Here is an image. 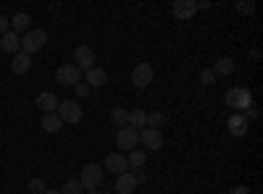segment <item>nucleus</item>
<instances>
[{
    "label": "nucleus",
    "mask_w": 263,
    "mask_h": 194,
    "mask_svg": "<svg viewBox=\"0 0 263 194\" xmlns=\"http://www.w3.org/2000/svg\"><path fill=\"white\" fill-rule=\"evenodd\" d=\"M224 102L232 107L234 113H242V111H248V107H253V95H250V90H245V87H232V90L227 92Z\"/></svg>",
    "instance_id": "1"
},
{
    "label": "nucleus",
    "mask_w": 263,
    "mask_h": 194,
    "mask_svg": "<svg viewBox=\"0 0 263 194\" xmlns=\"http://www.w3.org/2000/svg\"><path fill=\"white\" fill-rule=\"evenodd\" d=\"M103 174H105V170H103L98 163L84 165V168H82V174H79V186L87 189V191H95V189L103 184Z\"/></svg>",
    "instance_id": "2"
},
{
    "label": "nucleus",
    "mask_w": 263,
    "mask_h": 194,
    "mask_svg": "<svg viewBox=\"0 0 263 194\" xmlns=\"http://www.w3.org/2000/svg\"><path fill=\"white\" fill-rule=\"evenodd\" d=\"M45 45H48V32L45 29H29L24 37H21V53H27V55L42 50Z\"/></svg>",
    "instance_id": "3"
},
{
    "label": "nucleus",
    "mask_w": 263,
    "mask_h": 194,
    "mask_svg": "<svg viewBox=\"0 0 263 194\" xmlns=\"http://www.w3.org/2000/svg\"><path fill=\"white\" fill-rule=\"evenodd\" d=\"M55 113L61 116V121H63V123H79V121H82V116H84L82 105H79L77 100H61Z\"/></svg>",
    "instance_id": "4"
},
{
    "label": "nucleus",
    "mask_w": 263,
    "mask_h": 194,
    "mask_svg": "<svg viewBox=\"0 0 263 194\" xmlns=\"http://www.w3.org/2000/svg\"><path fill=\"white\" fill-rule=\"evenodd\" d=\"M55 81L63 84V87H77V84L82 81V71L74 66V63H63V66H58V71H55Z\"/></svg>",
    "instance_id": "5"
},
{
    "label": "nucleus",
    "mask_w": 263,
    "mask_h": 194,
    "mask_svg": "<svg viewBox=\"0 0 263 194\" xmlns=\"http://www.w3.org/2000/svg\"><path fill=\"white\" fill-rule=\"evenodd\" d=\"M140 144V132L132 126H124L116 132V147H121V153H129V149H137Z\"/></svg>",
    "instance_id": "6"
},
{
    "label": "nucleus",
    "mask_w": 263,
    "mask_h": 194,
    "mask_svg": "<svg viewBox=\"0 0 263 194\" xmlns=\"http://www.w3.org/2000/svg\"><path fill=\"white\" fill-rule=\"evenodd\" d=\"M103 170H108V174H114V176L126 174V170H129L126 155H124V153H111V155L105 158V163H103Z\"/></svg>",
    "instance_id": "7"
},
{
    "label": "nucleus",
    "mask_w": 263,
    "mask_h": 194,
    "mask_svg": "<svg viewBox=\"0 0 263 194\" xmlns=\"http://www.w3.org/2000/svg\"><path fill=\"white\" fill-rule=\"evenodd\" d=\"M153 74H156V71H153L150 63H137L135 71H132V84H135L137 90H145V87H150Z\"/></svg>",
    "instance_id": "8"
},
{
    "label": "nucleus",
    "mask_w": 263,
    "mask_h": 194,
    "mask_svg": "<svg viewBox=\"0 0 263 194\" xmlns=\"http://www.w3.org/2000/svg\"><path fill=\"white\" fill-rule=\"evenodd\" d=\"M74 60H77L74 66H77L79 71H82V69L90 71V69L95 66V50H92L90 45H79V48L74 50Z\"/></svg>",
    "instance_id": "9"
},
{
    "label": "nucleus",
    "mask_w": 263,
    "mask_h": 194,
    "mask_svg": "<svg viewBox=\"0 0 263 194\" xmlns=\"http://www.w3.org/2000/svg\"><path fill=\"white\" fill-rule=\"evenodd\" d=\"M140 142H142L147 149H161V147H163V132H161V128L145 126V128H140Z\"/></svg>",
    "instance_id": "10"
},
{
    "label": "nucleus",
    "mask_w": 263,
    "mask_h": 194,
    "mask_svg": "<svg viewBox=\"0 0 263 194\" xmlns=\"http://www.w3.org/2000/svg\"><path fill=\"white\" fill-rule=\"evenodd\" d=\"M171 13L177 16L179 21H190L197 13V0H174Z\"/></svg>",
    "instance_id": "11"
},
{
    "label": "nucleus",
    "mask_w": 263,
    "mask_h": 194,
    "mask_svg": "<svg viewBox=\"0 0 263 194\" xmlns=\"http://www.w3.org/2000/svg\"><path fill=\"white\" fill-rule=\"evenodd\" d=\"M227 128H229V134L232 137H245L248 134V128H250V121L245 118V113H232L229 121H227Z\"/></svg>",
    "instance_id": "12"
},
{
    "label": "nucleus",
    "mask_w": 263,
    "mask_h": 194,
    "mask_svg": "<svg viewBox=\"0 0 263 194\" xmlns=\"http://www.w3.org/2000/svg\"><path fill=\"white\" fill-rule=\"evenodd\" d=\"M135 189H137V179H135V174H132V170L116 176V184H114V191H116V194H132Z\"/></svg>",
    "instance_id": "13"
},
{
    "label": "nucleus",
    "mask_w": 263,
    "mask_h": 194,
    "mask_svg": "<svg viewBox=\"0 0 263 194\" xmlns=\"http://www.w3.org/2000/svg\"><path fill=\"white\" fill-rule=\"evenodd\" d=\"M84 84L90 90H100V87H105L108 84V71L105 69H98V66H92L90 71H87V79H84Z\"/></svg>",
    "instance_id": "14"
},
{
    "label": "nucleus",
    "mask_w": 263,
    "mask_h": 194,
    "mask_svg": "<svg viewBox=\"0 0 263 194\" xmlns=\"http://www.w3.org/2000/svg\"><path fill=\"white\" fill-rule=\"evenodd\" d=\"M0 50H3V53H11V55L21 53V37H18L16 32L8 29L3 37H0Z\"/></svg>",
    "instance_id": "15"
},
{
    "label": "nucleus",
    "mask_w": 263,
    "mask_h": 194,
    "mask_svg": "<svg viewBox=\"0 0 263 194\" xmlns=\"http://www.w3.org/2000/svg\"><path fill=\"white\" fill-rule=\"evenodd\" d=\"M37 107L42 111V116H45V113H55L58 111V97L53 92H40L37 95Z\"/></svg>",
    "instance_id": "16"
},
{
    "label": "nucleus",
    "mask_w": 263,
    "mask_h": 194,
    "mask_svg": "<svg viewBox=\"0 0 263 194\" xmlns=\"http://www.w3.org/2000/svg\"><path fill=\"white\" fill-rule=\"evenodd\" d=\"M32 69V55H27V53H16L13 55V60H11V71L13 74H27Z\"/></svg>",
    "instance_id": "17"
},
{
    "label": "nucleus",
    "mask_w": 263,
    "mask_h": 194,
    "mask_svg": "<svg viewBox=\"0 0 263 194\" xmlns=\"http://www.w3.org/2000/svg\"><path fill=\"white\" fill-rule=\"evenodd\" d=\"M40 126L45 128L48 134H58L61 126H63V121H61L58 113H45V116H42V121H40Z\"/></svg>",
    "instance_id": "18"
},
{
    "label": "nucleus",
    "mask_w": 263,
    "mask_h": 194,
    "mask_svg": "<svg viewBox=\"0 0 263 194\" xmlns=\"http://www.w3.org/2000/svg\"><path fill=\"white\" fill-rule=\"evenodd\" d=\"M29 27H32V18H29V13H24V11H21V13H16L13 18H11V32H29Z\"/></svg>",
    "instance_id": "19"
},
{
    "label": "nucleus",
    "mask_w": 263,
    "mask_h": 194,
    "mask_svg": "<svg viewBox=\"0 0 263 194\" xmlns=\"http://www.w3.org/2000/svg\"><path fill=\"white\" fill-rule=\"evenodd\" d=\"M129 126L137 128V132L142 126H147V113L142 111V107H132V111H129Z\"/></svg>",
    "instance_id": "20"
},
{
    "label": "nucleus",
    "mask_w": 263,
    "mask_h": 194,
    "mask_svg": "<svg viewBox=\"0 0 263 194\" xmlns=\"http://www.w3.org/2000/svg\"><path fill=\"white\" fill-rule=\"evenodd\" d=\"M126 160H129V168H132V170H142L145 163H147V155L142 153V149H129Z\"/></svg>",
    "instance_id": "21"
},
{
    "label": "nucleus",
    "mask_w": 263,
    "mask_h": 194,
    "mask_svg": "<svg viewBox=\"0 0 263 194\" xmlns=\"http://www.w3.org/2000/svg\"><path fill=\"white\" fill-rule=\"evenodd\" d=\"M213 74H216V76H229V74H234V60H232V58H218L216 66H213Z\"/></svg>",
    "instance_id": "22"
},
{
    "label": "nucleus",
    "mask_w": 263,
    "mask_h": 194,
    "mask_svg": "<svg viewBox=\"0 0 263 194\" xmlns=\"http://www.w3.org/2000/svg\"><path fill=\"white\" fill-rule=\"evenodd\" d=\"M111 121H114V126H119V128L129 126V111H124L121 105H116L114 111H111Z\"/></svg>",
    "instance_id": "23"
},
{
    "label": "nucleus",
    "mask_w": 263,
    "mask_h": 194,
    "mask_svg": "<svg viewBox=\"0 0 263 194\" xmlns=\"http://www.w3.org/2000/svg\"><path fill=\"white\" fill-rule=\"evenodd\" d=\"M166 123V116L161 113V111H153V113H147V126L150 128H161Z\"/></svg>",
    "instance_id": "24"
},
{
    "label": "nucleus",
    "mask_w": 263,
    "mask_h": 194,
    "mask_svg": "<svg viewBox=\"0 0 263 194\" xmlns=\"http://www.w3.org/2000/svg\"><path fill=\"white\" fill-rule=\"evenodd\" d=\"M27 189H29V194H45V189H48V184L42 181V179H32L29 184H27Z\"/></svg>",
    "instance_id": "25"
},
{
    "label": "nucleus",
    "mask_w": 263,
    "mask_h": 194,
    "mask_svg": "<svg viewBox=\"0 0 263 194\" xmlns=\"http://www.w3.org/2000/svg\"><path fill=\"white\" fill-rule=\"evenodd\" d=\"M61 194H82V186H79V181H77V179L66 181V184L61 186Z\"/></svg>",
    "instance_id": "26"
},
{
    "label": "nucleus",
    "mask_w": 263,
    "mask_h": 194,
    "mask_svg": "<svg viewBox=\"0 0 263 194\" xmlns=\"http://www.w3.org/2000/svg\"><path fill=\"white\" fill-rule=\"evenodd\" d=\"M234 8H237L239 13H253V11H255V3H250V0H239Z\"/></svg>",
    "instance_id": "27"
},
{
    "label": "nucleus",
    "mask_w": 263,
    "mask_h": 194,
    "mask_svg": "<svg viewBox=\"0 0 263 194\" xmlns=\"http://www.w3.org/2000/svg\"><path fill=\"white\" fill-rule=\"evenodd\" d=\"M74 92H77V97L82 100V97H87V95H90V87H87V84H84V81H79V84H77V87H74Z\"/></svg>",
    "instance_id": "28"
},
{
    "label": "nucleus",
    "mask_w": 263,
    "mask_h": 194,
    "mask_svg": "<svg viewBox=\"0 0 263 194\" xmlns=\"http://www.w3.org/2000/svg\"><path fill=\"white\" fill-rule=\"evenodd\" d=\"M200 81H203V84H213V81H216V74H213V69H205V71L200 74Z\"/></svg>",
    "instance_id": "29"
},
{
    "label": "nucleus",
    "mask_w": 263,
    "mask_h": 194,
    "mask_svg": "<svg viewBox=\"0 0 263 194\" xmlns=\"http://www.w3.org/2000/svg\"><path fill=\"white\" fill-rule=\"evenodd\" d=\"M229 194H250V189H248L245 184H237V186L229 189Z\"/></svg>",
    "instance_id": "30"
},
{
    "label": "nucleus",
    "mask_w": 263,
    "mask_h": 194,
    "mask_svg": "<svg viewBox=\"0 0 263 194\" xmlns=\"http://www.w3.org/2000/svg\"><path fill=\"white\" fill-rule=\"evenodd\" d=\"M8 29H11V18H8V16H0V32L6 34Z\"/></svg>",
    "instance_id": "31"
},
{
    "label": "nucleus",
    "mask_w": 263,
    "mask_h": 194,
    "mask_svg": "<svg viewBox=\"0 0 263 194\" xmlns=\"http://www.w3.org/2000/svg\"><path fill=\"white\" fill-rule=\"evenodd\" d=\"M245 118H248V121H255V118H260V111L253 105V107H248V116H245Z\"/></svg>",
    "instance_id": "32"
},
{
    "label": "nucleus",
    "mask_w": 263,
    "mask_h": 194,
    "mask_svg": "<svg viewBox=\"0 0 263 194\" xmlns=\"http://www.w3.org/2000/svg\"><path fill=\"white\" fill-rule=\"evenodd\" d=\"M132 174H135L137 184H145V181H147V176H145V170H132Z\"/></svg>",
    "instance_id": "33"
},
{
    "label": "nucleus",
    "mask_w": 263,
    "mask_h": 194,
    "mask_svg": "<svg viewBox=\"0 0 263 194\" xmlns=\"http://www.w3.org/2000/svg\"><path fill=\"white\" fill-rule=\"evenodd\" d=\"M45 194H61V189H45Z\"/></svg>",
    "instance_id": "34"
},
{
    "label": "nucleus",
    "mask_w": 263,
    "mask_h": 194,
    "mask_svg": "<svg viewBox=\"0 0 263 194\" xmlns=\"http://www.w3.org/2000/svg\"><path fill=\"white\" fill-rule=\"evenodd\" d=\"M87 194H103V191H98V189H95V191H87Z\"/></svg>",
    "instance_id": "35"
}]
</instances>
